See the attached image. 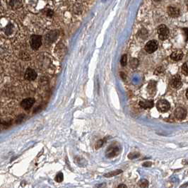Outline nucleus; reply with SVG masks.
<instances>
[{"mask_svg":"<svg viewBox=\"0 0 188 188\" xmlns=\"http://www.w3.org/2000/svg\"><path fill=\"white\" fill-rule=\"evenodd\" d=\"M42 43H43V40L42 36L39 35H31L30 39V45L32 49L35 50H37L40 47H41Z\"/></svg>","mask_w":188,"mask_h":188,"instance_id":"obj_1","label":"nucleus"},{"mask_svg":"<svg viewBox=\"0 0 188 188\" xmlns=\"http://www.w3.org/2000/svg\"><path fill=\"white\" fill-rule=\"evenodd\" d=\"M121 149L120 148V146L115 144L110 145L109 147L108 148L107 151L105 152V155L107 158H113L115 156H118L119 154L120 153Z\"/></svg>","mask_w":188,"mask_h":188,"instance_id":"obj_2","label":"nucleus"},{"mask_svg":"<svg viewBox=\"0 0 188 188\" xmlns=\"http://www.w3.org/2000/svg\"><path fill=\"white\" fill-rule=\"evenodd\" d=\"M158 34L159 39L161 41H165L169 36V29L166 25H160L158 27Z\"/></svg>","mask_w":188,"mask_h":188,"instance_id":"obj_3","label":"nucleus"},{"mask_svg":"<svg viewBox=\"0 0 188 188\" xmlns=\"http://www.w3.org/2000/svg\"><path fill=\"white\" fill-rule=\"evenodd\" d=\"M156 108L160 112H167L168 110H170V105L168 101H167L166 100H160L157 102L156 103Z\"/></svg>","mask_w":188,"mask_h":188,"instance_id":"obj_4","label":"nucleus"},{"mask_svg":"<svg viewBox=\"0 0 188 188\" xmlns=\"http://www.w3.org/2000/svg\"><path fill=\"white\" fill-rule=\"evenodd\" d=\"M59 32L57 31H51L47 33L45 36V41L47 43H53L57 40Z\"/></svg>","mask_w":188,"mask_h":188,"instance_id":"obj_5","label":"nucleus"},{"mask_svg":"<svg viewBox=\"0 0 188 188\" xmlns=\"http://www.w3.org/2000/svg\"><path fill=\"white\" fill-rule=\"evenodd\" d=\"M174 116L177 120H183L187 116V110L182 107L177 108L174 111Z\"/></svg>","mask_w":188,"mask_h":188,"instance_id":"obj_6","label":"nucleus"},{"mask_svg":"<svg viewBox=\"0 0 188 188\" xmlns=\"http://www.w3.org/2000/svg\"><path fill=\"white\" fill-rule=\"evenodd\" d=\"M157 49L158 43L156 41H150L145 45V50L149 54L154 53Z\"/></svg>","mask_w":188,"mask_h":188,"instance_id":"obj_7","label":"nucleus"},{"mask_svg":"<svg viewBox=\"0 0 188 188\" xmlns=\"http://www.w3.org/2000/svg\"><path fill=\"white\" fill-rule=\"evenodd\" d=\"M170 84L173 89H179L182 86V79L179 75H174L170 79Z\"/></svg>","mask_w":188,"mask_h":188,"instance_id":"obj_8","label":"nucleus"},{"mask_svg":"<svg viewBox=\"0 0 188 188\" xmlns=\"http://www.w3.org/2000/svg\"><path fill=\"white\" fill-rule=\"evenodd\" d=\"M37 74L34 70L31 68H28L25 72L24 77L28 81H34L37 78Z\"/></svg>","mask_w":188,"mask_h":188,"instance_id":"obj_9","label":"nucleus"},{"mask_svg":"<svg viewBox=\"0 0 188 188\" xmlns=\"http://www.w3.org/2000/svg\"><path fill=\"white\" fill-rule=\"evenodd\" d=\"M35 103V99L33 98H28L23 100L21 103V105L24 110H29L32 108L33 104Z\"/></svg>","mask_w":188,"mask_h":188,"instance_id":"obj_10","label":"nucleus"},{"mask_svg":"<svg viewBox=\"0 0 188 188\" xmlns=\"http://www.w3.org/2000/svg\"><path fill=\"white\" fill-rule=\"evenodd\" d=\"M168 14L170 17L177 18L180 14V11L178 8L175 7H169L168 8Z\"/></svg>","mask_w":188,"mask_h":188,"instance_id":"obj_11","label":"nucleus"},{"mask_svg":"<svg viewBox=\"0 0 188 188\" xmlns=\"http://www.w3.org/2000/svg\"><path fill=\"white\" fill-rule=\"evenodd\" d=\"M14 29H15V27H14V24H11V23H9V24L3 28L2 31L3 33H5V35L9 36V35L13 34L14 32Z\"/></svg>","mask_w":188,"mask_h":188,"instance_id":"obj_12","label":"nucleus"},{"mask_svg":"<svg viewBox=\"0 0 188 188\" xmlns=\"http://www.w3.org/2000/svg\"><path fill=\"white\" fill-rule=\"evenodd\" d=\"M139 106L143 109H149V108H152L154 105V103L153 101H141L139 102Z\"/></svg>","mask_w":188,"mask_h":188,"instance_id":"obj_13","label":"nucleus"},{"mask_svg":"<svg viewBox=\"0 0 188 188\" xmlns=\"http://www.w3.org/2000/svg\"><path fill=\"white\" fill-rule=\"evenodd\" d=\"M183 53L181 50H177L173 52L170 55V58L174 61H180L183 59Z\"/></svg>","mask_w":188,"mask_h":188,"instance_id":"obj_14","label":"nucleus"},{"mask_svg":"<svg viewBox=\"0 0 188 188\" xmlns=\"http://www.w3.org/2000/svg\"><path fill=\"white\" fill-rule=\"evenodd\" d=\"M9 6L13 9H18L22 7L21 0H9Z\"/></svg>","mask_w":188,"mask_h":188,"instance_id":"obj_15","label":"nucleus"},{"mask_svg":"<svg viewBox=\"0 0 188 188\" xmlns=\"http://www.w3.org/2000/svg\"><path fill=\"white\" fill-rule=\"evenodd\" d=\"M122 173V170H114V171H111V172H109L108 173H105V174H104V177H112L113 176H115V175H118L119 174H120V173Z\"/></svg>","mask_w":188,"mask_h":188,"instance_id":"obj_16","label":"nucleus"},{"mask_svg":"<svg viewBox=\"0 0 188 188\" xmlns=\"http://www.w3.org/2000/svg\"><path fill=\"white\" fill-rule=\"evenodd\" d=\"M156 82H151L148 85V90H149L150 93H153L155 94L156 92Z\"/></svg>","mask_w":188,"mask_h":188,"instance_id":"obj_17","label":"nucleus"},{"mask_svg":"<svg viewBox=\"0 0 188 188\" xmlns=\"http://www.w3.org/2000/svg\"><path fill=\"white\" fill-rule=\"evenodd\" d=\"M139 185L141 187H147L149 186V182L147 180L143 179L139 182Z\"/></svg>","mask_w":188,"mask_h":188,"instance_id":"obj_18","label":"nucleus"},{"mask_svg":"<svg viewBox=\"0 0 188 188\" xmlns=\"http://www.w3.org/2000/svg\"><path fill=\"white\" fill-rule=\"evenodd\" d=\"M64 179V175L62 173H59L58 174L56 175L55 177V180L57 182V183H61V182L63 181Z\"/></svg>","mask_w":188,"mask_h":188,"instance_id":"obj_19","label":"nucleus"},{"mask_svg":"<svg viewBox=\"0 0 188 188\" xmlns=\"http://www.w3.org/2000/svg\"><path fill=\"white\" fill-rule=\"evenodd\" d=\"M106 140H107V138H105V139H103L99 140V141L97 142L96 145V149H99V148H101L102 146H103L104 144H105Z\"/></svg>","mask_w":188,"mask_h":188,"instance_id":"obj_20","label":"nucleus"},{"mask_svg":"<svg viewBox=\"0 0 188 188\" xmlns=\"http://www.w3.org/2000/svg\"><path fill=\"white\" fill-rule=\"evenodd\" d=\"M164 69L163 68L162 66H160V67H158L155 70L154 74H155L156 75H157V76H160V75L164 74Z\"/></svg>","mask_w":188,"mask_h":188,"instance_id":"obj_21","label":"nucleus"},{"mask_svg":"<svg viewBox=\"0 0 188 188\" xmlns=\"http://www.w3.org/2000/svg\"><path fill=\"white\" fill-rule=\"evenodd\" d=\"M147 34H148L147 31L146 30V29H141L139 33V37H142V38H146V37H147Z\"/></svg>","mask_w":188,"mask_h":188,"instance_id":"obj_22","label":"nucleus"},{"mask_svg":"<svg viewBox=\"0 0 188 188\" xmlns=\"http://www.w3.org/2000/svg\"><path fill=\"white\" fill-rule=\"evenodd\" d=\"M182 73L185 76H188V66L186 63L184 64L183 66H182Z\"/></svg>","mask_w":188,"mask_h":188,"instance_id":"obj_23","label":"nucleus"},{"mask_svg":"<svg viewBox=\"0 0 188 188\" xmlns=\"http://www.w3.org/2000/svg\"><path fill=\"white\" fill-rule=\"evenodd\" d=\"M127 62V55H123L122 56V57H121V60H120L121 65H122V66H126Z\"/></svg>","mask_w":188,"mask_h":188,"instance_id":"obj_24","label":"nucleus"},{"mask_svg":"<svg viewBox=\"0 0 188 188\" xmlns=\"http://www.w3.org/2000/svg\"><path fill=\"white\" fill-rule=\"evenodd\" d=\"M138 63H139V62H138V60L137 59H135V58H134V59H131L130 60V65H131V67L135 68L136 66H138Z\"/></svg>","mask_w":188,"mask_h":188,"instance_id":"obj_25","label":"nucleus"},{"mask_svg":"<svg viewBox=\"0 0 188 188\" xmlns=\"http://www.w3.org/2000/svg\"><path fill=\"white\" fill-rule=\"evenodd\" d=\"M139 153H131L128 155V158L129 159H135V158L139 157Z\"/></svg>","mask_w":188,"mask_h":188,"instance_id":"obj_26","label":"nucleus"},{"mask_svg":"<svg viewBox=\"0 0 188 188\" xmlns=\"http://www.w3.org/2000/svg\"><path fill=\"white\" fill-rule=\"evenodd\" d=\"M54 14H55V13H54V11H53V10L51 9H47V11H46L45 12V15L47 16V17L49 18H52L53 16H54Z\"/></svg>","mask_w":188,"mask_h":188,"instance_id":"obj_27","label":"nucleus"},{"mask_svg":"<svg viewBox=\"0 0 188 188\" xmlns=\"http://www.w3.org/2000/svg\"><path fill=\"white\" fill-rule=\"evenodd\" d=\"M24 118V115H20L17 118V119H16V123L21 122Z\"/></svg>","mask_w":188,"mask_h":188,"instance_id":"obj_28","label":"nucleus"},{"mask_svg":"<svg viewBox=\"0 0 188 188\" xmlns=\"http://www.w3.org/2000/svg\"><path fill=\"white\" fill-rule=\"evenodd\" d=\"M151 161H146L145 163H144V164H142V166L144 167H150L151 166Z\"/></svg>","mask_w":188,"mask_h":188,"instance_id":"obj_29","label":"nucleus"},{"mask_svg":"<svg viewBox=\"0 0 188 188\" xmlns=\"http://www.w3.org/2000/svg\"><path fill=\"white\" fill-rule=\"evenodd\" d=\"M183 31H184V33H185V35L186 37V41H187V40L188 39V28H183Z\"/></svg>","mask_w":188,"mask_h":188,"instance_id":"obj_30","label":"nucleus"},{"mask_svg":"<svg viewBox=\"0 0 188 188\" xmlns=\"http://www.w3.org/2000/svg\"><path fill=\"white\" fill-rule=\"evenodd\" d=\"M120 75H121V77L123 79V80H125V74L123 72H121L120 73Z\"/></svg>","mask_w":188,"mask_h":188,"instance_id":"obj_31","label":"nucleus"},{"mask_svg":"<svg viewBox=\"0 0 188 188\" xmlns=\"http://www.w3.org/2000/svg\"><path fill=\"white\" fill-rule=\"evenodd\" d=\"M118 187H119V188H121V187L125 188V187H127V186L125 185H118Z\"/></svg>","mask_w":188,"mask_h":188,"instance_id":"obj_32","label":"nucleus"},{"mask_svg":"<svg viewBox=\"0 0 188 188\" xmlns=\"http://www.w3.org/2000/svg\"><path fill=\"white\" fill-rule=\"evenodd\" d=\"M186 97L188 99V89L187 90V91H186Z\"/></svg>","mask_w":188,"mask_h":188,"instance_id":"obj_33","label":"nucleus"},{"mask_svg":"<svg viewBox=\"0 0 188 188\" xmlns=\"http://www.w3.org/2000/svg\"><path fill=\"white\" fill-rule=\"evenodd\" d=\"M154 1H155V2H159V1H160V0H154Z\"/></svg>","mask_w":188,"mask_h":188,"instance_id":"obj_34","label":"nucleus"},{"mask_svg":"<svg viewBox=\"0 0 188 188\" xmlns=\"http://www.w3.org/2000/svg\"><path fill=\"white\" fill-rule=\"evenodd\" d=\"M187 9H188V2H187Z\"/></svg>","mask_w":188,"mask_h":188,"instance_id":"obj_35","label":"nucleus"}]
</instances>
